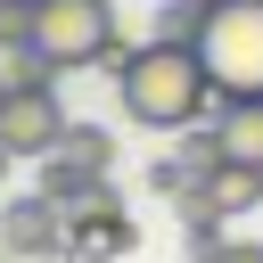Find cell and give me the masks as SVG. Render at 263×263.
Segmentation results:
<instances>
[{
  "mask_svg": "<svg viewBox=\"0 0 263 263\" xmlns=\"http://www.w3.org/2000/svg\"><path fill=\"white\" fill-rule=\"evenodd\" d=\"M115 99L140 132H189L222 90H214V66L197 41H140L115 58Z\"/></svg>",
  "mask_w": 263,
  "mask_h": 263,
  "instance_id": "cell-1",
  "label": "cell"
},
{
  "mask_svg": "<svg viewBox=\"0 0 263 263\" xmlns=\"http://www.w3.org/2000/svg\"><path fill=\"white\" fill-rule=\"evenodd\" d=\"M33 49L58 74L115 66L123 58V16H115V0H33Z\"/></svg>",
  "mask_w": 263,
  "mask_h": 263,
  "instance_id": "cell-2",
  "label": "cell"
},
{
  "mask_svg": "<svg viewBox=\"0 0 263 263\" xmlns=\"http://www.w3.org/2000/svg\"><path fill=\"white\" fill-rule=\"evenodd\" d=\"M197 49H205L222 99H255V90H263V0H222V8H205Z\"/></svg>",
  "mask_w": 263,
  "mask_h": 263,
  "instance_id": "cell-3",
  "label": "cell"
},
{
  "mask_svg": "<svg viewBox=\"0 0 263 263\" xmlns=\"http://www.w3.org/2000/svg\"><path fill=\"white\" fill-rule=\"evenodd\" d=\"M0 140H8V156H58V140H66L58 90H49V82L8 90V99H0Z\"/></svg>",
  "mask_w": 263,
  "mask_h": 263,
  "instance_id": "cell-4",
  "label": "cell"
},
{
  "mask_svg": "<svg viewBox=\"0 0 263 263\" xmlns=\"http://www.w3.org/2000/svg\"><path fill=\"white\" fill-rule=\"evenodd\" d=\"M0 238H8V255H33V263H58L66 255V205L41 189V197H16L8 214H0Z\"/></svg>",
  "mask_w": 263,
  "mask_h": 263,
  "instance_id": "cell-5",
  "label": "cell"
},
{
  "mask_svg": "<svg viewBox=\"0 0 263 263\" xmlns=\"http://www.w3.org/2000/svg\"><path fill=\"white\" fill-rule=\"evenodd\" d=\"M132 238H140V230L123 222V205L107 197V181H99L82 205H66V255H90V263H99V255H123Z\"/></svg>",
  "mask_w": 263,
  "mask_h": 263,
  "instance_id": "cell-6",
  "label": "cell"
},
{
  "mask_svg": "<svg viewBox=\"0 0 263 263\" xmlns=\"http://www.w3.org/2000/svg\"><path fill=\"white\" fill-rule=\"evenodd\" d=\"M214 132L238 164H263V90L255 99H214Z\"/></svg>",
  "mask_w": 263,
  "mask_h": 263,
  "instance_id": "cell-7",
  "label": "cell"
},
{
  "mask_svg": "<svg viewBox=\"0 0 263 263\" xmlns=\"http://www.w3.org/2000/svg\"><path fill=\"white\" fill-rule=\"evenodd\" d=\"M197 197H205L214 214H247V205H263V164H238V156H230L214 181H197Z\"/></svg>",
  "mask_w": 263,
  "mask_h": 263,
  "instance_id": "cell-8",
  "label": "cell"
},
{
  "mask_svg": "<svg viewBox=\"0 0 263 263\" xmlns=\"http://www.w3.org/2000/svg\"><path fill=\"white\" fill-rule=\"evenodd\" d=\"M58 156H66V164H82V173H107V164H115V140H107L99 123H66Z\"/></svg>",
  "mask_w": 263,
  "mask_h": 263,
  "instance_id": "cell-9",
  "label": "cell"
},
{
  "mask_svg": "<svg viewBox=\"0 0 263 263\" xmlns=\"http://www.w3.org/2000/svg\"><path fill=\"white\" fill-rule=\"evenodd\" d=\"M99 181H107V173H82V164H66V156H41V189H49L58 205H82Z\"/></svg>",
  "mask_w": 263,
  "mask_h": 263,
  "instance_id": "cell-10",
  "label": "cell"
},
{
  "mask_svg": "<svg viewBox=\"0 0 263 263\" xmlns=\"http://www.w3.org/2000/svg\"><path fill=\"white\" fill-rule=\"evenodd\" d=\"M197 33H205V8L197 0H164L156 25H148V41H197Z\"/></svg>",
  "mask_w": 263,
  "mask_h": 263,
  "instance_id": "cell-11",
  "label": "cell"
},
{
  "mask_svg": "<svg viewBox=\"0 0 263 263\" xmlns=\"http://www.w3.org/2000/svg\"><path fill=\"white\" fill-rule=\"evenodd\" d=\"M33 49V0H0V58Z\"/></svg>",
  "mask_w": 263,
  "mask_h": 263,
  "instance_id": "cell-12",
  "label": "cell"
},
{
  "mask_svg": "<svg viewBox=\"0 0 263 263\" xmlns=\"http://www.w3.org/2000/svg\"><path fill=\"white\" fill-rule=\"evenodd\" d=\"M214 263H263V238H222Z\"/></svg>",
  "mask_w": 263,
  "mask_h": 263,
  "instance_id": "cell-13",
  "label": "cell"
},
{
  "mask_svg": "<svg viewBox=\"0 0 263 263\" xmlns=\"http://www.w3.org/2000/svg\"><path fill=\"white\" fill-rule=\"evenodd\" d=\"M8 164H16V156H8V140H0V173H8Z\"/></svg>",
  "mask_w": 263,
  "mask_h": 263,
  "instance_id": "cell-14",
  "label": "cell"
},
{
  "mask_svg": "<svg viewBox=\"0 0 263 263\" xmlns=\"http://www.w3.org/2000/svg\"><path fill=\"white\" fill-rule=\"evenodd\" d=\"M0 99H8V74H0Z\"/></svg>",
  "mask_w": 263,
  "mask_h": 263,
  "instance_id": "cell-15",
  "label": "cell"
},
{
  "mask_svg": "<svg viewBox=\"0 0 263 263\" xmlns=\"http://www.w3.org/2000/svg\"><path fill=\"white\" fill-rule=\"evenodd\" d=\"M197 8H222V0H197Z\"/></svg>",
  "mask_w": 263,
  "mask_h": 263,
  "instance_id": "cell-16",
  "label": "cell"
},
{
  "mask_svg": "<svg viewBox=\"0 0 263 263\" xmlns=\"http://www.w3.org/2000/svg\"><path fill=\"white\" fill-rule=\"evenodd\" d=\"M16 263H33V255H16Z\"/></svg>",
  "mask_w": 263,
  "mask_h": 263,
  "instance_id": "cell-17",
  "label": "cell"
}]
</instances>
